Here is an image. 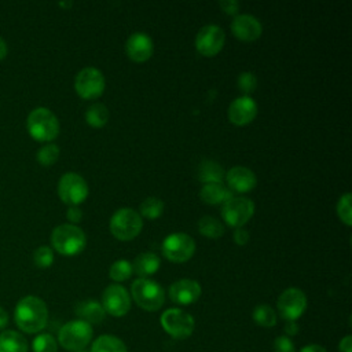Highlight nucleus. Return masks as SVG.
<instances>
[{"label":"nucleus","instance_id":"f257e3e1","mask_svg":"<svg viewBox=\"0 0 352 352\" xmlns=\"http://www.w3.org/2000/svg\"><path fill=\"white\" fill-rule=\"evenodd\" d=\"M16 326L29 334L43 330L48 320V309L45 302L36 296L21 298L14 311Z\"/></svg>","mask_w":352,"mask_h":352},{"label":"nucleus","instance_id":"f03ea898","mask_svg":"<svg viewBox=\"0 0 352 352\" xmlns=\"http://www.w3.org/2000/svg\"><path fill=\"white\" fill-rule=\"evenodd\" d=\"M51 245L62 256H76L85 249L84 231L74 224H60L51 232Z\"/></svg>","mask_w":352,"mask_h":352},{"label":"nucleus","instance_id":"7ed1b4c3","mask_svg":"<svg viewBox=\"0 0 352 352\" xmlns=\"http://www.w3.org/2000/svg\"><path fill=\"white\" fill-rule=\"evenodd\" d=\"M29 135L37 142H51L59 133V121L56 116L47 107H36L26 120Z\"/></svg>","mask_w":352,"mask_h":352},{"label":"nucleus","instance_id":"20e7f679","mask_svg":"<svg viewBox=\"0 0 352 352\" xmlns=\"http://www.w3.org/2000/svg\"><path fill=\"white\" fill-rule=\"evenodd\" d=\"M132 298L144 311H158L164 301L165 293L161 285L148 278H138L131 286Z\"/></svg>","mask_w":352,"mask_h":352},{"label":"nucleus","instance_id":"39448f33","mask_svg":"<svg viewBox=\"0 0 352 352\" xmlns=\"http://www.w3.org/2000/svg\"><path fill=\"white\" fill-rule=\"evenodd\" d=\"M109 226L114 238L120 241H131L140 234L143 220L136 210L131 208H121L114 212Z\"/></svg>","mask_w":352,"mask_h":352},{"label":"nucleus","instance_id":"423d86ee","mask_svg":"<svg viewBox=\"0 0 352 352\" xmlns=\"http://www.w3.org/2000/svg\"><path fill=\"white\" fill-rule=\"evenodd\" d=\"M92 338V327L89 323L84 320H72L63 324L59 330L58 340L59 344L67 349V351H82L84 346L88 345V342Z\"/></svg>","mask_w":352,"mask_h":352},{"label":"nucleus","instance_id":"0eeeda50","mask_svg":"<svg viewBox=\"0 0 352 352\" xmlns=\"http://www.w3.org/2000/svg\"><path fill=\"white\" fill-rule=\"evenodd\" d=\"M254 213V204L246 197L232 195L221 206V219L230 227L239 228L246 224Z\"/></svg>","mask_w":352,"mask_h":352},{"label":"nucleus","instance_id":"6e6552de","mask_svg":"<svg viewBox=\"0 0 352 352\" xmlns=\"http://www.w3.org/2000/svg\"><path fill=\"white\" fill-rule=\"evenodd\" d=\"M104 76L103 73L92 66L81 69L74 78V89L82 99L91 100L98 99L104 91Z\"/></svg>","mask_w":352,"mask_h":352},{"label":"nucleus","instance_id":"1a4fd4ad","mask_svg":"<svg viewBox=\"0 0 352 352\" xmlns=\"http://www.w3.org/2000/svg\"><path fill=\"white\" fill-rule=\"evenodd\" d=\"M162 329L176 340L188 338L194 331V318L183 309L169 308L161 315Z\"/></svg>","mask_w":352,"mask_h":352},{"label":"nucleus","instance_id":"9d476101","mask_svg":"<svg viewBox=\"0 0 352 352\" xmlns=\"http://www.w3.org/2000/svg\"><path fill=\"white\" fill-rule=\"evenodd\" d=\"M58 194L62 202L77 206L88 197V184L78 173L67 172L58 182Z\"/></svg>","mask_w":352,"mask_h":352},{"label":"nucleus","instance_id":"9b49d317","mask_svg":"<svg viewBox=\"0 0 352 352\" xmlns=\"http://www.w3.org/2000/svg\"><path fill=\"white\" fill-rule=\"evenodd\" d=\"M195 252L194 239L184 232H175L162 241V253L172 263H184Z\"/></svg>","mask_w":352,"mask_h":352},{"label":"nucleus","instance_id":"f8f14e48","mask_svg":"<svg viewBox=\"0 0 352 352\" xmlns=\"http://www.w3.org/2000/svg\"><path fill=\"white\" fill-rule=\"evenodd\" d=\"M307 309V297L302 290L289 287L278 298V311L287 322H296Z\"/></svg>","mask_w":352,"mask_h":352},{"label":"nucleus","instance_id":"ddd939ff","mask_svg":"<svg viewBox=\"0 0 352 352\" xmlns=\"http://www.w3.org/2000/svg\"><path fill=\"white\" fill-rule=\"evenodd\" d=\"M226 41L224 30L217 25H206L195 36V48L204 56L217 55Z\"/></svg>","mask_w":352,"mask_h":352},{"label":"nucleus","instance_id":"4468645a","mask_svg":"<svg viewBox=\"0 0 352 352\" xmlns=\"http://www.w3.org/2000/svg\"><path fill=\"white\" fill-rule=\"evenodd\" d=\"M102 307L111 316H124L131 308V296L124 286L109 285L102 294Z\"/></svg>","mask_w":352,"mask_h":352},{"label":"nucleus","instance_id":"2eb2a0df","mask_svg":"<svg viewBox=\"0 0 352 352\" xmlns=\"http://www.w3.org/2000/svg\"><path fill=\"white\" fill-rule=\"evenodd\" d=\"M227 116L228 120L235 125H248L257 116V103L250 96H238L230 103Z\"/></svg>","mask_w":352,"mask_h":352},{"label":"nucleus","instance_id":"dca6fc26","mask_svg":"<svg viewBox=\"0 0 352 352\" xmlns=\"http://www.w3.org/2000/svg\"><path fill=\"white\" fill-rule=\"evenodd\" d=\"M232 34L241 41H254L261 36L263 28L260 21L249 14H241L231 22Z\"/></svg>","mask_w":352,"mask_h":352},{"label":"nucleus","instance_id":"f3484780","mask_svg":"<svg viewBox=\"0 0 352 352\" xmlns=\"http://www.w3.org/2000/svg\"><path fill=\"white\" fill-rule=\"evenodd\" d=\"M169 297L180 305H190L201 297V285L194 279H179L169 286Z\"/></svg>","mask_w":352,"mask_h":352},{"label":"nucleus","instance_id":"a211bd4d","mask_svg":"<svg viewBox=\"0 0 352 352\" xmlns=\"http://www.w3.org/2000/svg\"><path fill=\"white\" fill-rule=\"evenodd\" d=\"M125 51L131 60L146 62L153 55V40L143 32L132 33L125 43Z\"/></svg>","mask_w":352,"mask_h":352},{"label":"nucleus","instance_id":"6ab92c4d","mask_svg":"<svg viewBox=\"0 0 352 352\" xmlns=\"http://www.w3.org/2000/svg\"><path fill=\"white\" fill-rule=\"evenodd\" d=\"M224 177L228 186L227 188L235 192H249L257 184L254 172L246 166H234L226 173Z\"/></svg>","mask_w":352,"mask_h":352},{"label":"nucleus","instance_id":"aec40b11","mask_svg":"<svg viewBox=\"0 0 352 352\" xmlns=\"http://www.w3.org/2000/svg\"><path fill=\"white\" fill-rule=\"evenodd\" d=\"M76 315L80 318V320H84L87 323H99L104 319V309L102 304H99L95 300H84L80 301L74 308Z\"/></svg>","mask_w":352,"mask_h":352},{"label":"nucleus","instance_id":"412c9836","mask_svg":"<svg viewBox=\"0 0 352 352\" xmlns=\"http://www.w3.org/2000/svg\"><path fill=\"white\" fill-rule=\"evenodd\" d=\"M234 194L232 191H230L223 183H209V184H204L201 191H199V197L205 204L209 205H219L226 202L228 198H231Z\"/></svg>","mask_w":352,"mask_h":352},{"label":"nucleus","instance_id":"4be33fe9","mask_svg":"<svg viewBox=\"0 0 352 352\" xmlns=\"http://www.w3.org/2000/svg\"><path fill=\"white\" fill-rule=\"evenodd\" d=\"M160 257L151 252L140 253L132 263V271L139 275V278H147L155 274L160 268Z\"/></svg>","mask_w":352,"mask_h":352},{"label":"nucleus","instance_id":"5701e85b","mask_svg":"<svg viewBox=\"0 0 352 352\" xmlns=\"http://www.w3.org/2000/svg\"><path fill=\"white\" fill-rule=\"evenodd\" d=\"M224 176H226V172L221 168V165L212 160H205L198 166V180L202 182L204 184L223 183Z\"/></svg>","mask_w":352,"mask_h":352},{"label":"nucleus","instance_id":"b1692460","mask_svg":"<svg viewBox=\"0 0 352 352\" xmlns=\"http://www.w3.org/2000/svg\"><path fill=\"white\" fill-rule=\"evenodd\" d=\"M0 352H28V341L21 333L6 330L0 334Z\"/></svg>","mask_w":352,"mask_h":352},{"label":"nucleus","instance_id":"393cba45","mask_svg":"<svg viewBox=\"0 0 352 352\" xmlns=\"http://www.w3.org/2000/svg\"><path fill=\"white\" fill-rule=\"evenodd\" d=\"M91 352H128V351L125 344L120 338L114 336L103 334L94 341L91 346Z\"/></svg>","mask_w":352,"mask_h":352},{"label":"nucleus","instance_id":"a878e982","mask_svg":"<svg viewBox=\"0 0 352 352\" xmlns=\"http://www.w3.org/2000/svg\"><path fill=\"white\" fill-rule=\"evenodd\" d=\"M109 110L103 103H94L85 111V121L94 128H102L109 121Z\"/></svg>","mask_w":352,"mask_h":352},{"label":"nucleus","instance_id":"bb28decb","mask_svg":"<svg viewBox=\"0 0 352 352\" xmlns=\"http://www.w3.org/2000/svg\"><path fill=\"white\" fill-rule=\"evenodd\" d=\"M198 231L206 238L216 239L224 234V226L219 219L213 216H204L198 221Z\"/></svg>","mask_w":352,"mask_h":352},{"label":"nucleus","instance_id":"cd10ccee","mask_svg":"<svg viewBox=\"0 0 352 352\" xmlns=\"http://www.w3.org/2000/svg\"><path fill=\"white\" fill-rule=\"evenodd\" d=\"M164 212V202L157 197L146 198L139 206V214L147 220L158 219Z\"/></svg>","mask_w":352,"mask_h":352},{"label":"nucleus","instance_id":"c85d7f7f","mask_svg":"<svg viewBox=\"0 0 352 352\" xmlns=\"http://www.w3.org/2000/svg\"><path fill=\"white\" fill-rule=\"evenodd\" d=\"M253 320L263 327H272L276 323V314L272 307L267 304H260L253 309Z\"/></svg>","mask_w":352,"mask_h":352},{"label":"nucleus","instance_id":"c756f323","mask_svg":"<svg viewBox=\"0 0 352 352\" xmlns=\"http://www.w3.org/2000/svg\"><path fill=\"white\" fill-rule=\"evenodd\" d=\"M132 275V264L128 260H117L111 264L109 270V276L116 282H122L129 279Z\"/></svg>","mask_w":352,"mask_h":352},{"label":"nucleus","instance_id":"7c9ffc66","mask_svg":"<svg viewBox=\"0 0 352 352\" xmlns=\"http://www.w3.org/2000/svg\"><path fill=\"white\" fill-rule=\"evenodd\" d=\"M36 158L43 166H51L59 158V147L54 143H47L43 147H40Z\"/></svg>","mask_w":352,"mask_h":352},{"label":"nucleus","instance_id":"2f4dec72","mask_svg":"<svg viewBox=\"0 0 352 352\" xmlns=\"http://www.w3.org/2000/svg\"><path fill=\"white\" fill-rule=\"evenodd\" d=\"M33 352H56L58 344L51 334H38L33 340Z\"/></svg>","mask_w":352,"mask_h":352},{"label":"nucleus","instance_id":"473e14b6","mask_svg":"<svg viewBox=\"0 0 352 352\" xmlns=\"http://www.w3.org/2000/svg\"><path fill=\"white\" fill-rule=\"evenodd\" d=\"M351 192H346L344 195L340 197L338 202H337V214L340 217V220L346 224L351 226L352 224V210H351Z\"/></svg>","mask_w":352,"mask_h":352},{"label":"nucleus","instance_id":"72a5a7b5","mask_svg":"<svg viewBox=\"0 0 352 352\" xmlns=\"http://www.w3.org/2000/svg\"><path fill=\"white\" fill-rule=\"evenodd\" d=\"M33 261L38 268H48L54 263V250L50 246H40L33 253Z\"/></svg>","mask_w":352,"mask_h":352},{"label":"nucleus","instance_id":"f704fd0d","mask_svg":"<svg viewBox=\"0 0 352 352\" xmlns=\"http://www.w3.org/2000/svg\"><path fill=\"white\" fill-rule=\"evenodd\" d=\"M236 84H238V88L241 92L245 94V96H249L252 92H254L256 87H257V78L253 73L250 72H243L238 76V80H236Z\"/></svg>","mask_w":352,"mask_h":352},{"label":"nucleus","instance_id":"c9c22d12","mask_svg":"<svg viewBox=\"0 0 352 352\" xmlns=\"http://www.w3.org/2000/svg\"><path fill=\"white\" fill-rule=\"evenodd\" d=\"M274 351L275 352H294V344L289 337L279 336L274 341Z\"/></svg>","mask_w":352,"mask_h":352},{"label":"nucleus","instance_id":"e433bc0d","mask_svg":"<svg viewBox=\"0 0 352 352\" xmlns=\"http://www.w3.org/2000/svg\"><path fill=\"white\" fill-rule=\"evenodd\" d=\"M219 6L228 15H235L239 10V3L236 0H223L219 3Z\"/></svg>","mask_w":352,"mask_h":352},{"label":"nucleus","instance_id":"4c0bfd02","mask_svg":"<svg viewBox=\"0 0 352 352\" xmlns=\"http://www.w3.org/2000/svg\"><path fill=\"white\" fill-rule=\"evenodd\" d=\"M249 238H250V235H249L246 228H243V227L235 228V231H234V241H235L236 245H241V246L246 245L249 242Z\"/></svg>","mask_w":352,"mask_h":352},{"label":"nucleus","instance_id":"58836bf2","mask_svg":"<svg viewBox=\"0 0 352 352\" xmlns=\"http://www.w3.org/2000/svg\"><path fill=\"white\" fill-rule=\"evenodd\" d=\"M66 217H67V220L70 221V224H74V226H76V223H80V221H81V219H82V212H81V209H80L78 206H70V208L67 209V212H66Z\"/></svg>","mask_w":352,"mask_h":352},{"label":"nucleus","instance_id":"ea45409f","mask_svg":"<svg viewBox=\"0 0 352 352\" xmlns=\"http://www.w3.org/2000/svg\"><path fill=\"white\" fill-rule=\"evenodd\" d=\"M352 351V337L346 336L340 341V352H351Z\"/></svg>","mask_w":352,"mask_h":352},{"label":"nucleus","instance_id":"a19ab883","mask_svg":"<svg viewBox=\"0 0 352 352\" xmlns=\"http://www.w3.org/2000/svg\"><path fill=\"white\" fill-rule=\"evenodd\" d=\"M285 331L287 336H294L298 331V326L296 324V322H287L285 324Z\"/></svg>","mask_w":352,"mask_h":352},{"label":"nucleus","instance_id":"79ce46f5","mask_svg":"<svg viewBox=\"0 0 352 352\" xmlns=\"http://www.w3.org/2000/svg\"><path fill=\"white\" fill-rule=\"evenodd\" d=\"M300 352H326V349L320 345H316V344H311V345H307L304 346Z\"/></svg>","mask_w":352,"mask_h":352},{"label":"nucleus","instance_id":"37998d69","mask_svg":"<svg viewBox=\"0 0 352 352\" xmlns=\"http://www.w3.org/2000/svg\"><path fill=\"white\" fill-rule=\"evenodd\" d=\"M8 324V314L6 309L0 307V330Z\"/></svg>","mask_w":352,"mask_h":352},{"label":"nucleus","instance_id":"c03bdc74","mask_svg":"<svg viewBox=\"0 0 352 352\" xmlns=\"http://www.w3.org/2000/svg\"><path fill=\"white\" fill-rule=\"evenodd\" d=\"M7 52H8V48H7V44L6 41L0 37V60L4 59L7 56Z\"/></svg>","mask_w":352,"mask_h":352},{"label":"nucleus","instance_id":"a18cd8bd","mask_svg":"<svg viewBox=\"0 0 352 352\" xmlns=\"http://www.w3.org/2000/svg\"><path fill=\"white\" fill-rule=\"evenodd\" d=\"M77 352H84V351H77Z\"/></svg>","mask_w":352,"mask_h":352}]
</instances>
